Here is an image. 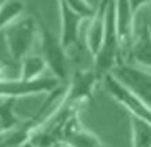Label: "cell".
Segmentation results:
<instances>
[{
  "instance_id": "obj_1",
  "label": "cell",
  "mask_w": 151,
  "mask_h": 147,
  "mask_svg": "<svg viewBox=\"0 0 151 147\" xmlns=\"http://www.w3.org/2000/svg\"><path fill=\"white\" fill-rule=\"evenodd\" d=\"M37 37L39 22L31 15L19 17L4 29L7 50L14 61H21L24 57L31 54Z\"/></svg>"
},
{
  "instance_id": "obj_2",
  "label": "cell",
  "mask_w": 151,
  "mask_h": 147,
  "mask_svg": "<svg viewBox=\"0 0 151 147\" xmlns=\"http://www.w3.org/2000/svg\"><path fill=\"white\" fill-rule=\"evenodd\" d=\"M39 39L42 55L47 63L51 76L64 83L68 78V51L63 46L60 36H55L45 24H39Z\"/></svg>"
},
{
  "instance_id": "obj_3",
  "label": "cell",
  "mask_w": 151,
  "mask_h": 147,
  "mask_svg": "<svg viewBox=\"0 0 151 147\" xmlns=\"http://www.w3.org/2000/svg\"><path fill=\"white\" fill-rule=\"evenodd\" d=\"M63 85L60 79L54 76H42L39 79L27 81L22 78H3L0 79V97L9 99H21V97L36 96V94H49Z\"/></svg>"
},
{
  "instance_id": "obj_4",
  "label": "cell",
  "mask_w": 151,
  "mask_h": 147,
  "mask_svg": "<svg viewBox=\"0 0 151 147\" xmlns=\"http://www.w3.org/2000/svg\"><path fill=\"white\" fill-rule=\"evenodd\" d=\"M111 75L151 106V71L133 63H118Z\"/></svg>"
},
{
  "instance_id": "obj_5",
  "label": "cell",
  "mask_w": 151,
  "mask_h": 147,
  "mask_svg": "<svg viewBox=\"0 0 151 147\" xmlns=\"http://www.w3.org/2000/svg\"><path fill=\"white\" fill-rule=\"evenodd\" d=\"M103 85H104L105 90L108 92V94L115 101H118L119 104L130 114V117H134V118H139V120L146 121V122L151 124V106L150 104H147L146 101H143L140 97L133 94L129 89H126L111 74L104 76Z\"/></svg>"
},
{
  "instance_id": "obj_6",
  "label": "cell",
  "mask_w": 151,
  "mask_h": 147,
  "mask_svg": "<svg viewBox=\"0 0 151 147\" xmlns=\"http://www.w3.org/2000/svg\"><path fill=\"white\" fill-rule=\"evenodd\" d=\"M115 4V22L121 42V63L128 58L129 50L133 45L136 35V15L129 0H114Z\"/></svg>"
},
{
  "instance_id": "obj_7",
  "label": "cell",
  "mask_w": 151,
  "mask_h": 147,
  "mask_svg": "<svg viewBox=\"0 0 151 147\" xmlns=\"http://www.w3.org/2000/svg\"><path fill=\"white\" fill-rule=\"evenodd\" d=\"M100 82L101 81L96 75L93 67L89 69H78L67 85L65 100L81 107L93 96L97 83Z\"/></svg>"
},
{
  "instance_id": "obj_8",
  "label": "cell",
  "mask_w": 151,
  "mask_h": 147,
  "mask_svg": "<svg viewBox=\"0 0 151 147\" xmlns=\"http://www.w3.org/2000/svg\"><path fill=\"white\" fill-rule=\"evenodd\" d=\"M61 146L67 147H110L107 146L96 133L85 128L79 120V114H75L67 122L61 136Z\"/></svg>"
},
{
  "instance_id": "obj_9",
  "label": "cell",
  "mask_w": 151,
  "mask_h": 147,
  "mask_svg": "<svg viewBox=\"0 0 151 147\" xmlns=\"http://www.w3.org/2000/svg\"><path fill=\"white\" fill-rule=\"evenodd\" d=\"M60 11V21H61V31H60V40L68 51L72 49L79 39V28L83 19H86L82 14L71 9L64 0H57Z\"/></svg>"
},
{
  "instance_id": "obj_10",
  "label": "cell",
  "mask_w": 151,
  "mask_h": 147,
  "mask_svg": "<svg viewBox=\"0 0 151 147\" xmlns=\"http://www.w3.org/2000/svg\"><path fill=\"white\" fill-rule=\"evenodd\" d=\"M108 6H110V0H100L94 14L89 18V24L86 28V46L93 57L99 53L103 45L105 28H107Z\"/></svg>"
},
{
  "instance_id": "obj_11",
  "label": "cell",
  "mask_w": 151,
  "mask_h": 147,
  "mask_svg": "<svg viewBox=\"0 0 151 147\" xmlns=\"http://www.w3.org/2000/svg\"><path fill=\"white\" fill-rule=\"evenodd\" d=\"M122 63H133L151 71V32L146 21L140 28H136L134 40L129 50L128 58Z\"/></svg>"
},
{
  "instance_id": "obj_12",
  "label": "cell",
  "mask_w": 151,
  "mask_h": 147,
  "mask_svg": "<svg viewBox=\"0 0 151 147\" xmlns=\"http://www.w3.org/2000/svg\"><path fill=\"white\" fill-rule=\"evenodd\" d=\"M47 68V63L45 61L43 55L39 54H28L19 61V78L33 81L45 76L43 74Z\"/></svg>"
},
{
  "instance_id": "obj_13",
  "label": "cell",
  "mask_w": 151,
  "mask_h": 147,
  "mask_svg": "<svg viewBox=\"0 0 151 147\" xmlns=\"http://www.w3.org/2000/svg\"><path fill=\"white\" fill-rule=\"evenodd\" d=\"M132 147H151V124L130 117Z\"/></svg>"
},
{
  "instance_id": "obj_14",
  "label": "cell",
  "mask_w": 151,
  "mask_h": 147,
  "mask_svg": "<svg viewBox=\"0 0 151 147\" xmlns=\"http://www.w3.org/2000/svg\"><path fill=\"white\" fill-rule=\"evenodd\" d=\"M15 101H17L15 99L0 97V129L15 126L22 121L14 111Z\"/></svg>"
},
{
  "instance_id": "obj_15",
  "label": "cell",
  "mask_w": 151,
  "mask_h": 147,
  "mask_svg": "<svg viewBox=\"0 0 151 147\" xmlns=\"http://www.w3.org/2000/svg\"><path fill=\"white\" fill-rule=\"evenodd\" d=\"M25 6L21 0H6L0 11V29H6L11 22L18 19L24 13Z\"/></svg>"
},
{
  "instance_id": "obj_16",
  "label": "cell",
  "mask_w": 151,
  "mask_h": 147,
  "mask_svg": "<svg viewBox=\"0 0 151 147\" xmlns=\"http://www.w3.org/2000/svg\"><path fill=\"white\" fill-rule=\"evenodd\" d=\"M64 1L71 9L78 11L79 14H82L85 18H90L96 11V7H93L87 0H64Z\"/></svg>"
},
{
  "instance_id": "obj_17",
  "label": "cell",
  "mask_w": 151,
  "mask_h": 147,
  "mask_svg": "<svg viewBox=\"0 0 151 147\" xmlns=\"http://www.w3.org/2000/svg\"><path fill=\"white\" fill-rule=\"evenodd\" d=\"M129 3H130V6H132L133 11L137 14V13H139V10H142L143 7L148 6L150 0H129Z\"/></svg>"
},
{
  "instance_id": "obj_18",
  "label": "cell",
  "mask_w": 151,
  "mask_h": 147,
  "mask_svg": "<svg viewBox=\"0 0 151 147\" xmlns=\"http://www.w3.org/2000/svg\"><path fill=\"white\" fill-rule=\"evenodd\" d=\"M146 24H147V27H148V29H150V32H151V0H150V3H148V6H147V19H146Z\"/></svg>"
},
{
  "instance_id": "obj_19",
  "label": "cell",
  "mask_w": 151,
  "mask_h": 147,
  "mask_svg": "<svg viewBox=\"0 0 151 147\" xmlns=\"http://www.w3.org/2000/svg\"><path fill=\"white\" fill-rule=\"evenodd\" d=\"M4 74H6L4 67H3V65H0V79H3V78H9V76H6Z\"/></svg>"
},
{
  "instance_id": "obj_20",
  "label": "cell",
  "mask_w": 151,
  "mask_h": 147,
  "mask_svg": "<svg viewBox=\"0 0 151 147\" xmlns=\"http://www.w3.org/2000/svg\"><path fill=\"white\" fill-rule=\"evenodd\" d=\"M3 4H4V1H3V0H0V11H1V9H3Z\"/></svg>"
}]
</instances>
